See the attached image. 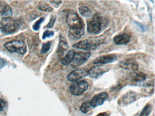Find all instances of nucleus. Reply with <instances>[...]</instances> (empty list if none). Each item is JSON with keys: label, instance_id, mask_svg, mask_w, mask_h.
<instances>
[{"label": "nucleus", "instance_id": "12", "mask_svg": "<svg viewBox=\"0 0 155 116\" xmlns=\"http://www.w3.org/2000/svg\"><path fill=\"white\" fill-rule=\"evenodd\" d=\"M108 70L109 69L106 66L97 65L92 67L88 71V75L93 79H97L107 72Z\"/></svg>", "mask_w": 155, "mask_h": 116}, {"label": "nucleus", "instance_id": "11", "mask_svg": "<svg viewBox=\"0 0 155 116\" xmlns=\"http://www.w3.org/2000/svg\"><path fill=\"white\" fill-rule=\"evenodd\" d=\"M108 98L107 93L101 92L95 95L90 100L91 105L92 108H96L98 106L102 105L104 102Z\"/></svg>", "mask_w": 155, "mask_h": 116}, {"label": "nucleus", "instance_id": "6", "mask_svg": "<svg viewBox=\"0 0 155 116\" xmlns=\"http://www.w3.org/2000/svg\"><path fill=\"white\" fill-rule=\"evenodd\" d=\"M99 40H85L80 41L77 43L73 44V48L84 50H92L97 49L99 44H101Z\"/></svg>", "mask_w": 155, "mask_h": 116}, {"label": "nucleus", "instance_id": "25", "mask_svg": "<svg viewBox=\"0 0 155 116\" xmlns=\"http://www.w3.org/2000/svg\"><path fill=\"white\" fill-rule=\"evenodd\" d=\"M44 20V18L41 17V18H40L38 21H37L33 25V30L36 31H38L40 29V24L42 23Z\"/></svg>", "mask_w": 155, "mask_h": 116}, {"label": "nucleus", "instance_id": "10", "mask_svg": "<svg viewBox=\"0 0 155 116\" xmlns=\"http://www.w3.org/2000/svg\"><path fill=\"white\" fill-rule=\"evenodd\" d=\"M119 66L124 69L133 71L137 70L139 68V65L137 61L132 58L126 59L120 62Z\"/></svg>", "mask_w": 155, "mask_h": 116}, {"label": "nucleus", "instance_id": "19", "mask_svg": "<svg viewBox=\"0 0 155 116\" xmlns=\"http://www.w3.org/2000/svg\"><path fill=\"white\" fill-rule=\"evenodd\" d=\"M85 33L84 28L70 29L69 34L71 37L74 39H79L84 35Z\"/></svg>", "mask_w": 155, "mask_h": 116}, {"label": "nucleus", "instance_id": "26", "mask_svg": "<svg viewBox=\"0 0 155 116\" xmlns=\"http://www.w3.org/2000/svg\"><path fill=\"white\" fill-rule=\"evenodd\" d=\"M54 34V32L53 31H50L49 30H47L44 32L42 35V39H46V38H49V37H51L53 36Z\"/></svg>", "mask_w": 155, "mask_h": 116}, {"label": "nucleus", "instance_id": "18", "mask_svg": "<svg viewBox=\"0 0 155 116\" xmlns=\"http://www.w3.org/2000/svg\"><path fill=\"white\" fill-rule=\"evenodd\" d=\"M147 75L143 72H135L131 76V81L134 83H143V82L146 79Z\"/></svg>", "mask_w": 155, "mask_h": 116}, {"label": "nucleus", "instance_id": "1", "mask_svg": "<svg viewBox=\"0 0 155 116\" xmlns=\"http://www.w3.org/2000/svg\"><path fill=\"white\" fill-rule=\"evenodd\" d=\"M21 22L11 17L3 18L0 21V31L5 34H12L18 31Z\"/></svg>", "mask_w": 155, "mask_h": 116}, {"label": "nucleus", "instance_id": "17", "mask_svg": "<svg viewBox=\"0 0 155 116\" xmlns=\"http://www.w3.org/2000/svg\"><path fill=\"white\" fill-rule=\"evenodd\" d=\"M68 49V45L67 40L64 37L60 36V37L59 44L58 52L60 55H62L63 53L67 51Z\"/></svg>", "mask_w": 155, "mask_h": 116}, {"label": "nucleus", "instance_id": "4", "mask_svg": "<svg viewBox=\"0 0 155 116\" xmlns=\"http://www.w3.org/2000/svg\"><path fill=\"white\" fill-rule=\"evenodd\" d=\"M4 47L11 53H17L23 55L27 51V47L22 40H13L6 43Z\"/></svg>", "mask_w": 155, "mask_h": 116}, {"label": "nucleus", "instance_id": "31", "mask_svg": "<svg viewBox=\"0 0 155 116\" xmlns=\"http://www.w3.org/2000/svg\"><path fill=\"white\" fill-rule=\"evenodd\" d=\"M50 2L53 3L52 4L54 5L56 8H58V6H59L62 3V1H50Z\"/></svg>", "mask_w": 155, "mask_h": 116}, {"label": "nucleus", "instance_id": "8", "mask_svg": "<svg viewBox=\"0 0 155 116\" xmlns=\"http://www.w3.org/2000/svg\"><path fill=\"white\" fill-rule=\"evenodd\" d=\"M88 70L84 68H79L71 71L67 76L69 81L76 82L79 80L87 76Z\"/></svg>", "mask_w": 155, "mask_h": 116}, {"label": "nucleus", "instance_id": "28", "mask_svg": "<svg viewBox=\"0 0 155 116\" xmlns=\"http://www.w3.org/2000/svg\"><path fill=\"white\" fill-rule=\"evenodd\" d=\"M135 23L137 24V26H138L139 27L140 29H141V31H142L143 32H146V31H147V28L146 27V26H145L144 24H142L140 23L139 22L136 21L135 22Z\"/></svg>", "mask_w": 155, "mask_h": 116}, {"label": "nucleus", "instance_id": "22", "mask_svg": "<svg viewBox=\"0 0 155 116\" xmlns=\"http://www.w3.org/2000/svg\"><path fill=\"white\" fill-rule=\"evenodd\" d=\"M38 9L40 11L45 12H51L53 11V8L45 2H41L38 6Z\"/></svg>", "mask_w": 155, "mask_h": 116}, {"label": "nucleus", "instance_id": "14", "mask_svg": "<svg viewBox=\"0 0 155 116\" xmlns=\"http://www.w3.org/2000/svg\"><path fill=\"white\" fill-rule=\"evenodd\" d=\"M131 36L127 33H122L117 34L113 39L114 42L117 45H125L130 41Z\"/></svg>", "mask_w": 155, "mask_h": 116}, {"label": "nucleus", "instance_id": "29", "mask_svg": "<svg viewBox=\"0 0 155 116\" xmlns=\"http://www.w3.org/2000/svg\"><path fill=\"white\" fill-rule=\"evenodd\" d=\"M8 62L6 60L0 57V69H2L7 65Z\"/></svg>", "mask_w": 155, "mask_h": 116}, {"label": "nucleus", "instance_id": "27", "mask_svg": "<svg viewBox=\"0 0 155 116\" xmlns=\"http://www.w3.org/2000/svg\"><path fill=\"white\" fill-rule=\"evenodd\" d=\"M56 18L54 16H51L50 20L48 24L45 26V28H51L54 26V24L56 21Z\"/></svg>", "mask_w": 155, "mask_h": 116}, {"label": "nucleus", "instance_id": "2", "mask_svg": "<svg viewBox=\"0 0 155 116\" xmlns=\"http://www.w3.org/2000/svg\"><path fill=\"white\" fill-rule=\"evenodd\" d=\"M66 22L70 29L85 28L84 22L74 10H69L66 13Z\"/></svg>", "mask_w": 155, "mask_h": 116}, {"label": "nucleus", "instance_id": "32", "mask_svg": "<svg viewBox=\"0 0 155 116\" xmlns=\"http://www.w3.org/2000/svg\"><path fill=\"white\" fill-rule=\"evenodd\" d=\"M110 114L107 112H102L99 113L98 115L96 116H109Z\"/></svg>", "mask_w": 155, "mask_h": 116}, {"label": "nucleus", "instance_id": "24", "mask_svg": "<svg viewBox=\"0 0 155 116\" xmlns=\"http://www.w3.org/2000/svg\"><path fill=\"white\" fill-rule=\"evenodd\" d=\"M51 45V41H49L46 43L43 44L42 48H41V53L42 54L47 53L50 49Z\"/></svg>", "mask_w": 155, "mask_h": 116}, {"label": "nucleus", "instance_id": "30", "mask_svg": "<svg viewBox=\"0 0 155 116\" xmlns=\"http://www.w3.org/2000/svg\"><path fill=\"white\" fill-rule=\"evenodd\" d=\"M6 105V102L4 100L0 98V111H2L4 109Z\"/></svg>", "mask_w": 155, "mask_h": 116}, {"label": "nucleus", "instance_id": "13", "mask_svg": "<svg viewBox=\"0 0 155 116\" xmlns=\"http://www.w3.org/2000/svg\"><path fill=\"white\" fill-rule=\"evenodd\" d=\"M117 57L114 54H108L101 55L96 58L93 63L94 64H104L110 63L117 60Z\"/></svg>", "mask_w": 155, "mask_h": 116}, {"label": "nucleus", "instance_id": "16", "mask_svg": "<svg viewBox=\"0 0 155 116\" xmlns=\"http://www.w3.org/2000/svg\"><path fill=\"white\" fill-rule=\"evenodd\" d=\"M76 53L75 51L73 50L69 51L61 60V64L64 66H67L70 64L74 60Z\"/></svg>", "mask_w": 155, "mask_h": 116}, {"label": "nucleus", "instance_id": "21", "mask_svg": "<svg viewBox=\"0 0 155 116\" xmlns=\"http://www.w3.org/2000/svg\"><path fill=\"white\" fill-rule=\"evenodd\" d=\"M92 108L90 102V100H88L82 103L80 107V110L83 113H87L90 111Z\"/></svg>", "mask_w": 155, "mask_h": 116}, {"label": "nucleus", "instance_id": "3", "mask_svg": "<svg viewBox=\"0 0 155 116\" xmlns=\"http://www.w3.org/2000/svg\"><path fill=\"white\" fill-rule=\"evenodd\" d=\"M103 18L98 14H94L92 19L87 23V30L88 32L91 34H97L99 33L102 29Z\"/></svg>", "mask_w": 155, "mask_h": 116}, {"label": "nucleus", "instance_id": "5", "mask_svg": "<svg viewBox=\"0 0 155 116\" xmlns=\"http://www.w3.org/2000/svg\"><path fill=\"white\" fill-rule=\"evenodd\" d=\"M88 82L85 80L74 82L70 86L71 93L75 96H80L87 91L88 89Z\"/></svg>", "mask_w": 155, "mask_h": 116}, {"label": "nucleus", "instance_id": "23", "mask_svg": "<svg viewBox=\"0 0 155 116\" xmlns=\"http://www.w3.org/2000/svg\"><path fill=\"white\" fill-rule=\"evenodd\" d=\"M152 111V106L150 104H147L141 111L139 116H149Z\"/></svg>", "mask_w": 155, "mask_h": 116}, {"label": "nucleus", "instance_id": "20", "mask_svg": "<svg viewBox=\"0 0 155 116\" xmlns=\"http://www.w3.org/2000/svg\"><path fill=\"white\" fill-rule=\"evenodd\" d=\"M78 11L80 14L84 17H89L92 14L91 10L87 6L82 5L78 7Z\"/></svg>", "mask_w": 155, "mask_h": 116}, {"label": "nucleus", "instance_id": "7", "mask_svg": "<svg viewBox=\"0 0 155 116\" xmlns=\"http://www.w3.org/2000/svg\"><path fill=\"white\" fill-rule=\"evenodd\" d=\"M91 53L89 52H76L74 60L71 64L72 68H78L86 62L90 57Z\"/></svg>", "mask_w": 155, "mask_h": 116}, {"label": "nucleus", "instance_id": "9", "mask_svg": "<svg viewBox=\"0 0 155 116\" xmlns=\"http://www.w3.org/2000/svg\"><path fill=\"white\" fill-rule=\"evenodd\" d=\"M137 94L135 92L129 91L122 95L118 100V103L120 105H128L136 101Z\"/></svg>", "mask_w": 155, "mask_h": 116}, {"label": "nucleus", "instance_id": "15", "mask_svg": "<svg viewBox=\"0 0 155 116\" xmlns=\"http://www.w3.org/2000/svg\"><path fill=\"white\" fill-rule=\"evenodd\" d=\"M0 14L4 18L11 17L12 15L11 7L3 1L0 2Z\"/></svg>", "mask_w": 155, "mask_h": 116}]
</instances>
